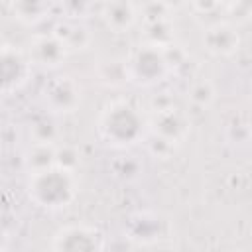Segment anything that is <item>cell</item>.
<instances>
[{"label": "cell", "mask_w": 252, "mask_h": 252, "mask_svg": "<svg viewBox=\"0 0 252 252\" xmlns=\"http://www.w3.org/2000/svg\"><path fill=\"white\" fill-rule=\"evenodd\" d=\"M98 136L104 144L126 150L146 140L148 114L128 98H114L104 104L96 120Z\"/></svg>", "instance_id": "obj_1"}, {"label": "cell", "mask_w": 252, "mask_h": 252, "mask_svg": "<svg viewBox=\"0 0 252 252\" xmlns=\"http://www.w3.org/2000/svg\"><path fill=\"white\" fill-rule=\"evenodd\" d=\"M77 193L79 183L75 173L63 171L55 165L37 173H28L26 195L39 209L63 211L77 199Z\"/></svg>", "instance_id": "obj_2"}, {"label": "cell", "mask_w": 252, "mask_h": 252, "mask_svg": "<svg viewBox=\"0 0 252 252\" xmlns=\"http://www.w3.org/2000/svg\"><path fill=\"white\" fill-rule=\"evenodd\" d=\"M126 67L128 81L138 87H156L173 73V69L167 63L165 51L150 47L146 43H142L136 51H132L126 57Z\"/></svg>", "instance_id": "obj_3"}, {"label": "cell", "mask_w": 252, "mask_h": 252, "mask_svg": "<svg viewBox=\"0 0 252 252\" xmlns=\"http://www.w3.org/2000/svg\"><path fill=\"white\" fill-rule=\"evenodd\" d=\"M51 252H106V238L96 226L73 222L55 230Z\"/></svg>", "instance_id": "obj_4"}, {"label": "cell", "mask_w": 252, "mask_h": 252, "mask_svg": "<svg viewBox=\"0 0 252 252\" xmlns=\"http://www.w3.org/2000/svg\"><path fill=\"white\" fill-rule=\"evenodd\" d=\"M83 100V89L71 75H57L43 85L41 102L47 114H73Z\"/></svg>", "instance_id": "obj_5"}, {"label": "cell", "mask_w": 252, "mask_h": 252, "mask_svg": "<svg viewBox=\"0 0 252 252\" xmlns=\"http://www.w3.org/2000/svg\"><path fill=\"white\" fill-rule=\"evenodd\" d=\"M189 132H191V120L175 104L148 114V134L167 142L173 148L185 142Z\"/></svg>", "instance_id": "obj_6"}, {"label": "cell", "mask_w": 252, "mask_h": 252, "mask_svg": "<svg viewBox=\"0 0 252 252\" xmlns=\"http://www.w3.org/2000/svg\"><path fill=\"white\" fill-rule=\"evenodd\" d=\"M32 63L22 47H14L10 43L0 51V93L12 94L20 91L28 79L32 77Z\"/></svg>", "instance_id": "obj_7"}, {"label": "cell", "mask_w": 252, "mask_h": 252, "mask_svg": "<svg viewBox=\"0 0 252 252\" xmlns=\"http://www.w3.org/2000/svg\"><path fill=\"white\" fill-rule=\"evenodd\" d=\"M32 67H41V69H59L69 51L65 49V45L57 39V35L53 32H43V33H33L28 41V45L24 47Z\"/></svg>", "instance_id": "obj_8"}, {"label": "cell", "mask_w": 252, "mask_h": 252, "mask_svg": "<svg viewBox=\"0 0 252 252\" xmlns=\"http://www.w3.org/2000/svg\"><path fill=\"white\" fill-rule=\"evenodd\" d=\"M201 45L213 57H228L240 47V32L226 20L209 24L201 32Z\"/></svg>", "instance_id": "obj_9"}, {"label": "cell", "mask_w": 252, "mask_h": 252, "mask_svg": "<svg viewBox=\"0 0 252 252\" xmlns=\"http://www.w3.org/2000/svg\"><path fill=\"white\" fill-rule=\"evenodd\" d=\"M98 18L112 33H126L138 22V6L126 0H112L98 6Z\"/></svg>", "instance_id": "obj_10"}, {"label": "cell", "mask_w": 252, "mask_h": 252, "mask_svg": "<svg viewBox=\"0 0 252 252\" xmlns=\"http://www.w3.org/2000/svg\"><path fill=\"white\" fill-rule=\"evenodd\" d=\"M51 32L57 35V39L65 45V49L69 53L85 51L91 45V41H93V35L89 32V28L81 20H67V18H63V20L57 22V26Z\"/></svg>", "instance_id": "obj_11"}, {"label": "cell", "mask_w": 252, "mask_h": 252, "mask_svg": "<svg viewBox=\"0 0 252 252\" xmlns=\"http://www.w3.org/2000/svg\"><path fill=\"white\" fill-rule=\"evenodd\" d=\"M55 146L57 144H39L30 142L22 156V165L26 173H37L55 165Z\"/></svg>", "instance_id": "obj_12"}, {"label": "cell", "mask_w": 252, "mask_h": 252, "mask_svg": "<svg viewBox=\"0 0 252 252\" xmlns=\"http://www.w3.org/2000/svg\"><path fill=\"white\" fill-rule=\"evenodd\" d=\"M142 33H144V41L142 43H146L150 47L167 49V47L175 45L173 20H159V22L142 24Z\"/></svg>", "instance_id": "obj_13"}, {"label": "cell", "mask_w": 252, "mask_h": 252, "mask_svg": "<svg viewBox=\"0 0 252 252\" xmlns=\"http://www.w3.org/2000/svg\"><path fill=\"white\" fill-rule=\"evenodd\" d=\"M96 77L106 87H122L128 81L126 57H104L96 65Z\"/></svg>", "instance_id": "obj_14"}, {"label": "cell", "mask_w": 252, "mask_h": 252, "mask_svg": "<svg viewBox=\"0 0 252 252\" xmlns=\"http://www.w3.org/2000/svg\"><path fill=\"white\" fill-rule=\"evenodd\" d=\"M159 219L150 215V213H140L130 219V228H128V238L148 244L156 242L159 236Z\"/></svg>", "instance_id": "obj_15"}, {"label": "cell", "mask_w": 252, "mask_h": 252, "mask_svg": "<svg viewBox=\"0 0 252 252\" xmlns=\"http://www.w3.org/2000/svg\"><path fill=\"white\" fill-rule=\"evenodd\" d=\"M51 8L53 6L49 2H14L12 14L20 24L32 28V26H37L43 20H47L51 14Z\"/></svg>", "instance_id": "obj_16"}, {"label": "cell", "mask_w": 252, "mask_h": 252, "mask_svg": "<svg viewBox=\"0 0 252 252\" xmlns=\"http://www.w3.org/2000/svg\"><path fill=\"white\" fill-rule=\"evenodd\" d=\"M187 100H189V104L193 108L205 110L217 100V89L209 79L193 81L189 85V89H187Z\"/></svg>", "instance_id": "obj_17"}, {"label": "cell", "mask_w": 252, "mask_h": 252, "mask_svg": "<svg viewBox=\"0 0 252 252\" xmlns=\"http://www.w3.org/2000/svg\"><path fill=\"white\" fill-rule=\"evenodd\" d=\"M138 6V18L142 24L150 22H159V20H173V6L167 2H146V4H136Z\"/></svg>", "instance_id": "obj_18"}, {"label": "cell", "mask_w": 252, "mask_h": 252, "mask_svg": "<svg viewBox=\"0 0 252 252\" xmlns=\"http://www.w3.org/2000/svg\"><path fill=\"white\" fill-rule=\"evenodd\" d=\"M55 167L77 175V171L81 167L79 150L75 146H71V144H57L55 146Z\"/></svg>", "instance_id": "obj_19"}, {"label": "cell", "mask_w": 252, "mask_h": 252, "mask_svg": "<svg viewBox=\"0 0 252 252\" xmlns=\"http://www.w3.org/2000/svg\"><path fill=\"white\" fill-rule=\"evenodd\" d=\"M30 134H32V142H39V144H57L59 138V130L47 116L35 120L30 128Z\"/></svg>", "instance_id": "obj_20"}, {"label": "cell", "mask_w": 252, "mask_h": 252, "mask_svg": "<svg viewBox=\"0 0 252 252\" xmlns=\"http://www.w3.org/2000/svg\"><path fill=\"white\" fill-rule=\"evenodd\" d=\"M250 14H252V6L248 2H226L224 4V20L230 22L232 26L240 28L242 24H246L250 20Z\"/></svg>", "instance_id": "obj_21"}, {"label": "cell", "mask_w": 252, "mask_h": 252, "mask_svg": "<svg viewBox=\"0 0 252 252\" xmlns=\"http://www.w3.org/2000/svg\"><path fill=\"white\" fill-rule=\"evenodd\" d=\"M4 45H6V41H4V39H2V35H0V51L4 49Z\"/></svg>", "instance_id": "obj_22"}, {"label": "cell", "mask_w": 252, "mask_h": 252, "mask_svg": "<svg viewBox=\"0 0 252 252\" xmlns=\"http://www.w3.org/2000/svg\"><path fill=\"white\" fill-rule=\"evenodd\" d=\"M238 252H244V250H238Z\"/></svg>", "instance_id": "obj_23"}]
</instances>
